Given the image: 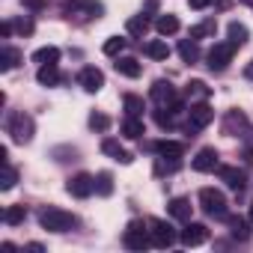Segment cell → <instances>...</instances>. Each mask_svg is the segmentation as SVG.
<instances>
[{
  "instance_id": "obj_19",
  "label": "cell",
  "mask_w": 253,
  "mask_h": 253,
  "mask_svg": "<svg viewBox=\"0 0 253 253\" xmlns=\"http://www.w3.org/2000/svg\"><path fill=\"white\" fill-rule=\"evenodd\" d=\"M226 223H229L232 238H238V241H247V238H250V223H247L241 214H226Z\"/></svg>"
},
{
  "instance_id": "obj_16",
  "label": "cell",
  "mask_w": 253,
  "mask_h": 253,
  "mask_svg": "<svg viewBox=\"0 0 253 253\" xmlns=\"http://www.w3.org/2000/svg\"><path fill=\"white\" fill-rule=\"evenodd\" d=\"M152 149H155L161 158H176V161L185 155V143H179V140H158Z\"/></svg>"
},
{
  "instance_id": "obj_14",
  "label": "cell",
  "mask_w": 253,
  "mask_h": 253,
  "mask_svg": "<svg viewBox=\"0 0 253 253\" xmlns=\"http://www.w3.org/2000/svg\"><path fill=\"white\" fill-rule=\"evenodd\" d=\"M217 176H220V182L226 185V188H232V191H244V185H247V176H244V170H238V167H217Z\"/></svg>"
},
{
  "instance_id": "obj_46",
  "label": "cell",
  "mask_w": 253,
  "mask_h": 253,
  "mask_svg": "<svg viewBox=\"0 0 253 253\" xmlns=\"http://www.w3.org/2000/svg\"><path fill=\"white\" fill-rule=\"evenodd\" d=\"M241 3H247V6H250V9H253V0H241Z\"/></svg>"
},
{
  "instance_id": "obj_38",
  "label": "cell",
  "mask_w": 253,
  "mask_h": 253,
  "mask_svg": "<svg viewBox=\"0 0 253 253\" xmlns=\"http://www.w3.org/2000/svg\"><path fill=\"white\" fill-rule=\"evenodd\" d=\"M176 170H179V161H176V158H170V161H167V158H158V161H155V173H158V176L176 173Z\"/></svg>"
},
{
  "instance_id": "obj_25",
  "label": "cell",
  "mask_w": 253,
  "mask_h": 253,
  "mask_svg": "<svg viewBox=\"0 0 253 253\" xmlns=\"http://www.w3.org/2000/svg\"><path fill=\"white\" fill-rule=\"evenodd\" d=\"M155 30H158L161 36H173V33H179V18H176V15H158Z\"/></svg>"
},
{
  "instance_id": "obj_17",
  "label": "cell",
  "mask_w": 253,
  "mask_h": 253,
  "mask_svg": "<svg viewBox=\"0 0 253 253\" xmlns=\"http://www.w3.org/2000/svg\"><path fill=\"white\" fill-rule=\"evenodd\" d=\"M116 72L119 75H125V78H140V72H143V66L137 63V57H116Z\"/></svg>"
},
{
  "instance_id": "obj_20",
  "label": "cell",
  "mask_w": 253,
  "mask_h": 253,
  "mask_svg": "<svg viewBox=\"0 0 253 253\" xmlns=\"http://www.w3.org/2000/svg\"><path fill=\"white\" fill-rule=\"evenodd\" d=\"M167 209H170V214H173L176 220H182V223L191 220V200H185V197H173Z\"/></svg>"
},
{
  "instance_id": "obj_5",
  "label": "cell",
  "mask_w": 253,
  "mask_h": 253,
  "mask_svg": "<svg viewBox=\"0 0 253 253\" xmlns=\"http://www.w3.org/2000/svg\"><path fill=\"white\" fill-rule=\"evenodd\" d=\"M122 244L128 247V250H146L152 244V235L146 229L143 220H131L128 226H125V235H122Z\"/></svg>"
},
{
  "instance_id": "obj_26",
  "label": "cell",
  "mask_w": 253,
  "mask_h": 253,
  "mask_svg": "<svg viewBox=\"0 0 253 253\" xmlns=\"http://www.w3.org/2000/svg\"><path fill=\"white\" fill-rule=\"evenodd\" d=\"M226 36H229V42L235 45V48H241L244 42H247V27L244 24H238V21H229V27H226Z\"/></svg>"
},
{
  "instance_id": "obj_34",
  "label": "cell",
  "mask_w": 253,
  "mask_h": 253,
  "mask_svg": "<svg viewBox=\"0 0 253 253\" xmlns=\"http://www.w3.org/2000/svg\"><path fill=\"white\" fill-rule=\"evenodd\" d=\"M15 182H18V170H15V167H9V164H3V176H0V191H12V188H15Z\"/></svg>"
},
{
  "instance_id": "obj_15",
  "label": "cell",
  "mask_w": 253,
  "mask_h": 253,
  "mask_svg": "<svg viewBox=\"0 0 253 253\" xmlns=\"http://www.w3.org/2000/svg\"><path fill=\"white\" fill-rule=\"evenodd\" d=\"M101 152L110 155V158L119 161V164H131V161H134V155H131L128 149H122L119 140H113V137H104V140H101Z\"/></svg>"
},
{
  "instance_id": "obj_40",
  "label": "cell",
  "mask_w": 253,
  "mask_h": 253,
  "mask_svg": "<svg viewBox=\"0 0 253 253\" xmlns=\"http://www.w3.org/2000/svg\"><path fill=\"white\" fill-rule=\"evenodd\" d=\"M24 6H27L30 12H39V9H45L48 3H45V0H24Z\"/></svg>"
},
{
  "instance_id": "obj_41",
  "label": "cell",
  "mask_w": 253,
  "mask_h": 253,
  "mask_svg": "<svg viewBox=\"0 0 253 253\" xmlns=\"http://www.w3.org/2000/svg\"><path fill=\"white\" fill-rule=\"evenodd\" d=\"M209 3H211V0H188V6H191V9H206Z\"/></svg>"
},
{
  "instance_id": "obj_31",
  "label": "cell",
  "mask_w": 253,
  "mask_h": 253,
  "mask_svg": "<svg viewBox=\"0 0 253 253\" xmlns=\"http://www.w3.org/2000/svg\"><path fill=\"white\" fill-rule=\"evenodd\" d=\"M3 220H6L9 226H18V223L27 220V209H24V206H9V209L3 211Z\"/></svg>"
},
{
  "instance_id": "obj_33",
  "label": "cell",
  "mask_w": 253,
  "mask_h": 253,
  "mask_svg": "<svg viewBox=\"0 0 253 253\" xmlns=\"http://www.w3.org/2000/svg\"><path fill=\"white\" fill-rule=\"evenodd\" d=\"M185 95H188L191 101H194V98H209V95H211V89H209L203 81H191V84H188V89H185Z\"/></svg>"
},
{
  "instance_id": "obj_28",
  "label": "cell",
  "mask_w": 253,
  "mask_h": 253,
  "mask_svg": "<svg viewBox=\"0 0 253 253\" xmlns=\"http://www.w3.org/2000/svg\"><path fill=\"white\" fill-rule=\"evenodd\" d=\"M122 104H125V113H128V116H140V113L146 110L143 98H140V95H134V92H128V95H122Z\"/></svg>"
},
{
  "instance_id": "obj_43",
  "label": "cell",
  "mask_w": 253,
  "mask_h": 253,
  "mask_svg": "<svg viewBox=\"0 0 253 253\" xmlns=\"http://www.w3.org/2000/svg\"><path fill=\"white\" fill-rule=\"evenodd\" d=\"M158 9V0H146V12H155Z\"/></svg>"
},
{
  "instance_id": "obj_18",
  "label": "cell",
  "mask_w": 253,
  "mask_h": 253,
  "mask_svg": "<svg viewBox=\"0 0 253 253\" xmlns=\"http://www.w3.org/2000/svg\"><path fill=\"white\" fill-rule=\"evenodd\" d=\"M36 81H39L42 86H57V84L63 81V75H60L57 63H48V66H39V72H36Z\"/></svg>"
},
{
  "instance_id": "obj_13",
  "label": "cell",
  "mask_w": 253,
  "mask_h": 253,
  "mask_svg": "<svg viewBox=\"0 0 253 253\" xmlns=\"http://www.w3.org/2000/svg\"><path fill=\"white\" fill-rule=\"evenodd\" d=\"M217 149L214 146H203L200 152H197V158H194V170L197 173H211V170H217Z\"/></svg>"
},
{
  "instance_id": "obj_30",
  "label": "cell",
  "mask_w": 253,
  "mask_h": 253,
  "mask_svg": "<svg viewBox=\"0 0 253 253\" xmlns=\"http://www.w3.org/2000/svg\"><path fill=\"white\" fill-rule=\"evenodd\" d=\"M57 60H60V48H54V45H48V48H39V51L33 54V63H39V66L57 63Z\"/></svg>"
},
{
  "instance_id": "obj_27",
  "label": "cell",
  "mask_w": 253,
  "mask_h": 253,
  "mask_svg": "<svg viewBox=\"0 0 253 253\" xmlns=\"http://www.w3.org/2000/svg\"><path fill=\"white\" fill-rule=\"evenodd\" d=\"M179 57H182L185 63H197V60H200L197 39H182V42H179Z\"/></svg>"
},
{
  "instance_id": "obj_47",
  "label": "cell",
  "mask_w": 253,
  "mask_h": 253,
  "mask_svg": "<svg viewBox=\"0 0 253 253\" xmlns=\"http://www.w3.org/2000/svg\"><path fill=\"white\" fill-rule=\"evenodd\" d=\"M250 220H253V203H250Z\"/></svg>"
},
{
  "instance_id": "obj_29",
  "label": "cell",
  "mask_w": 253,
  "mask_h": 253,
  "mask_svg": "<svg viewBox=\"0 0 253 253\" xmlns=\"http://www.w3.org/2000/svg\"><path fill=\"white\" fill-rule=\"evenodd\" d=\"M214 33H217V21L214 18H206L197 27H191V39H206V36H214Z\"/></svg>"
},
{
  "instance_id": "obj_39",
  "label": "cell",
  "mask_w": 253,
  "mask_h": 253,
  "mask_svg": "<svg viewBox=\"0 0 253 253\" xmlns=\"http://www.w3.org/2000/svg\"><path fill=\"white\" fill-rule=\"evenodd\" d=\"M15 30L24 33V36H30V33H33V21H30V18H18V21H15Z\"/></svg>"
},
{
  "instance_id": "obj_44",
  "label": "cell",
  "mask_w": 253,
  "mask_h": 253,
  "mask_svg": "<svg viewBox=\"0 0 253 253\" xmlns=\"http://www.w3.org/2000/svg\"><path fill=\"white\" fill-rule=\"evenodd\" d=\"M244 75H247V78L253 81V63H247V69H244Z\"/></svg>"
},
{
  "instance_id": "obj_7",
  "label": "cell",
  "mask_w": 253,
  "mask_h": 253,
  "mask_svg": "<svg viewBox=\"0 0 253 253\" xmlns=\"http://www.w3.org/2000/svg\"><path fill=\"white\" fill-rule=\"evenodd\" d=\"M232 57H235V45H232V42H217V45L209 51V57H206L209 63H206V66H209L211 72H223V69L232 63Z\"/></svg>"
},
{
  "instance_id": "obj_24",
  "label": "cell",
  "mask_w": 253,
  "mask_h": 253,
  "mask_svg": "<svg viewBox=\"0 0 253 253\" xmlns=\"http://www.w3.org/2000/svg\"><path fill=\"white\" fill-rule=\"evenodd\" d=\"M143 54L152 57V60H167V57H170V45L161 42V39H152V42L143 45Z\"/></svg>"
},
{
  "instance_id": "obj_1",
  "label": "cell",
  "mask_w": 253,
  "mask_h": 253,
  "mask_svg": "<svg viewBox=\"0 0 253 253\" xmlns=\"http://www.w3.org/2000/svg\"><path fill=\"white\" fill-rule=\"evenodd\" d=\"M39 223H42V229H48V232H69V229L78 226V217H75L72 211H66V209L45 206V209H39Z\"/></svg>"
},
{
  "instance_id": "obj_37",
  "label": "cell",
  "mask_w": 253,
  "mask_h": 253,
  "mask_svg": "<svg viewBox=\"0 0 253 253\" xmlns=\"http://www.w3.org/2000/svg\"><path fill=\"white\" fill-rule=\"evenodd\" d=\"M155 122H158V128H164V131H170L173 125H176V119H173V110L167 113V107H161V110H155Z\"/></svg>"
},
{
  "instance_id": "obj_32",
  "label": "cell",
  "mask_w": 253,
  "mask_h": 253,
  "mask_svg": "<svg viewBox=\"0 0 253 253\" xmlns=\"http://www.w3.org/2000/svg\"><path fill=\"white\" fill-rule=\"evenodd\" d=\"M95 194L98 197H110L113 194V176L110 173H98L95 176Z\"/></svg>"
},
{
  "instance_id": "obj_22",
  "label": "cell",
  "mask_w": 253,
  "mask_h": 253,
  "mask_svg": "<svg viewBox=\"0 0 253 253\" xmlns=\"http://www.w3.org/2000/svg\"><path fill=\"white\" fill-rule=\"evenodd\" d=\"M140 134H143V119H140V116H125V119H122V137L137 140Z\"/></svg>"
},
{
  "instance_id": "obj_8",
  "label": "cell",
  "mask_w": 253,
  "mask_h": 253,
  "mask_svg": "<svg viewBox=\"0 0 253 253\" xmlns=\"http://www.w3.org/2000/svg\"><path fill=\"white\" fill-rule=\"evenodd\" d=\"M149 235H152V244H155V247H173L176 238H179L176 229H173L167 220H158V217L149 220Z\"/></svg>"
},
{
  "instance_id": "obj_2",
  "label": "cell",
  "mask_w": 253,
  "mask_h": 253,
  "mask_svg": "<svg viewBox=\"0 0 253 253\" xmlns=\"http://www.w3.org/2000/svg\"><path fill=\"white\" fill-rule=\"evenodd\" d=\"M33 131H36V122H33L30 113H24V110L9 113V119H6V134L15 143H30L33 140Z\"/></svg>"
},
{
  "instance_id": "obj_45",
  "label": "cell",
  "mask_w": 253,
  "mask_h": 253,
  "mask_svg": "<svg viewBox=\"0 0 253 253\" xmlns=\"http://www.w3.org/2000/svg\"><path fill=\"white\" fill-rule=\"evenodd\" d=\"M229 3H232V0H217V6H220V9H226Z\"/></svg>"
},
{
  "instance_id": "obj_21",
  "label": "cell",
  "mask_w": 253,
  "mask_h": 253,
  "mask_svg": "<svg viewBox=\"0 0 253 253\" xmlns=\"http://www.w3.org/2000/svg\"><path fill=\"white\" fill-rule=\"evenodd\" d=\"M18 63H21V51L18 48H12V45L0 48V69H3V72H12Z\"/></svg>"
},
{
  "instance_id": "obj_12",
  "label": "cell",
  "mask_w": 253,
  "mask_h": 253,
  "mask_svg": "<svg viewBox=\"0 0 253 253\" xmlns=\"http://www.w3.org/2000/svg\"><path fill=\"white\" fill-rule=\"evenodd\" d=\"M78 84H81L86 92H98V89L104 86V72L95 69V66H84L81 75H78Z\"/></svg>"
},
{
  "instance_id": "obj_35",
  "label": "cell",
  "mask_w": 253,
  "mask_h": 253,
  "mask_svg": "<svg viewBox=\"0 0 253 253\" xmlns=\"http://www.w3.org/2000/svg\"><path fill=\"white\" fill-rule=\"evenodd\" d=\"M107 57H122V51H125V39H119V36H110L107 42H104V48H101Z\"/></svg>"
},
{
  "instance_id": "obj_23",
  "label": "cell",
  "mask_w": 253,
  "mask_h": 253,
  "mask_svg": "<svg viewBox=\"0 0 253 253\" xmlns=\"http://www.w3.org/2000/svg\"><path fill=\"white\" fill-rule=\"evenodd\" d=\"M125 30H128L131 36H137V39H143V36L149 33V15L143 12V15H134V18H128V24H125Z\"/></svg>"
},
{
  "instance_id": "obj_11",
  "label": "cell",
  "mask_w": 253,
  "mask_h": 253,
  "mask_svg": "<svg viewBox=\"0 0 253 253\" xmlns=\"http://www.w3.org/2000/svg\"><path fill=\"white\" fill-rule=\"evenodd\" d=\"M223 131H226L229 137H244V131L253 134L250 122H247V116H244L241 110H229V113L223 116Z\"/></svg>"
},
{
  "instance_id": "obj_6",
  "label": "cell",
  "mask_w": 253,
  "mask_h": 253,
  "mask_svg": "<svg viewBox=\"0 0 253 253\" xmlns=\"http://www.w3.org/2000/svg\"><path fill=\"white\" fill-rule=\"evenodd\" d=\"M214 119V110L206 104V98L200 101V104H191V110H188V125H185V128H188V134H197V131H203L206 128V125Z\"/></svg>"
},
{
  "instance_id": "obj_10",
  "label": "cell",
  "mask_w": 253,
  "mask_h": 253,
  "mask_svg": "<svg viewBox=\"0 0 253 253\" xmlns=\"http://www.w3.org/2000/svg\"><path fill=\"white\" fill-rule=\"evenodd\" d=\"M179 241H182L185 247H200L203 241H209V226H206V223H194V220H188L185 229L179 232Z\"/></svg>"
},
{
  "instance_id": "obj_3",
  "label": "cell",
  "mask_w": 253,
  "mask_h": 253,
  "mask_svg": "<svg viewBox=\"0 0 253 253\" xmlns=\"http://www.w3.org/2000/svg\"><path fill=\"white\" fill-rule=\"evenodd\" d=\"M149 95H152V101H155L158 107H167V110H173V113H179V110H182V98H179L176 86H173L170 81H164V78L152 84Z\"/></svg>"
},
{
  "instance_id": "obj_36",
  "label": "cell",
  "mask_w": 253,
  "mask_h": 253,
  "mask_svg": "<svg viewBox=\"0 0 253 253\" xmlns=\"http://www.w3.org/2000/svg\"><path fill=\"white\" fill-rule=\"evenodd\" d=\"M89 128L98 131V134H104V131L110 128V116H104V113H89Z\"/></svg>"
},
{
  "instance_id": "obj_4",
  "label": "cell",
  "mask_w": 253,
  "mask_h": 253,
  "mask_svg": "<svg viewBox=\"0 0 253 253\" xmlns=\"http://www.w3.org/2000/svg\"><path fill=\"white\" fill-rule=\"evenodd\" d=\"M200 209L209 214V217H217V220H226V197L214 188H203L200 191Z\"/></svg>"
},
{
  "instance_id": "obj_9",
  "label": "cell",
  "mask_w": 253,
  "mask_h": 253,
  "mask_svg": "<svg viewBox=\"0 0 253 253\" xmlns=\"http://www.w3.org/2000/svg\"><path fill=\"white\" fill-rule=\"evenodd\" d=\"M66 191H69L72 197H78V200H86V197L95 191V176H89V173H78V176H72V179L66 182Z\"/></svg>"
},
{
  "instance_id": "obj_42",
  "label": "cell",
  "mask_w": 253,
  "mask_h": 253,
  "mask_svg": "<svg viewBox=\"0 0 253 253\" xmlns=\"http://www.w3.org/2000/svg\"><path fill=\"white\" fill-rule=\"evenodd\" d=\"M9 33H12V24L3 21V24H0V36H9Z\"/></svg>"
}]
</instances>
